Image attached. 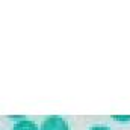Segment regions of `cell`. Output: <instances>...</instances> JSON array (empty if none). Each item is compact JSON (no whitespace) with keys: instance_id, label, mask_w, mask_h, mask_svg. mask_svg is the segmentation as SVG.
Here are the masks:
<instances>
[{"instance_id":"1","label":"cell","mask_w":130,"mask_h":130,"mask_svg":"<svg viewBox=\"0 0 130 130\" xmlns=\"http://www.w3.org/2000/svg\"><path fill=\"white\" fill-rule=\"evenodd\" d=\"M41 130H70V127H68V123L62 117L52 115V117H47L42 121Z\"/></svg>"},{"instance_id":"2","label":"cell","mask_w":130,"mask_h":130,"mask_svg":"<svg viewBox=\"0 0 130 130\" xmlns=\"http://www.w3.org/2000/svg\"><path fill=\"white\" fill-rule=\"evenodd\" d=\"M12 130H38V126L32 120H20Z\"/></svg>"},{"instance_id":"3","label":"cell","mask_w":130,"mask_h":130,"mask_svg":"<svg viewBox=\"0 0 130 130\" xmlns=\"http://www.w3.org/2000/svg\"><path fill=\"white\" fill-rule=\"evenodd\" d=\"M89 130H110V129H109V127H106V126H101V124H98V126L91 127Z\"/></svg>"},{"instance_id":"4","label":"cell","mask_w":130,"mask_h":130,"mask_svg":"<svg viewBox=\"0 0 130 130\" xmlns=\"http://www.w3.org/2000/svg\"><path fill=\"white\" fill-rule=\"evenodd\" d=\"M113 120H130V117H118V115H113Z\"/></svg>"}]
</instances>
